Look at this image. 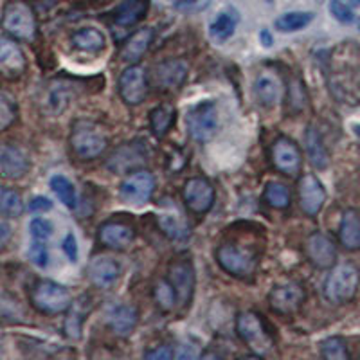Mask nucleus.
<instances>
[{
  "label": "nucleus",
  "mask_w": 360,
  "mask_h": 360,
  "mask_svg": "<svg viewBox=\"0 0 360 360\" xmlns=\"http://www.w3.org/2000/svg\"><path fill=\"white\" fill-rule=\"evenodd\" d=\"M70 148L79 160H94L105 153L108 137L101 124L90 119H78L70 131Z\"/></svg>",
  "instance_id": "nucleus-1"
},
{
  "label": "nucleus",
  "mask_w": 360,
  "mask_h": 360,
  "mask_svg": "<svg viewBox=\"0 0 360 360\" xmlns=\"http://www.w3.org/2000/svg\"><path fill=\"white\" fill-rule=\"evenodd\" d=\"M0 25L8 37L20 41H33L38 33L33 8L22 0H13V2L6 4L2 18H0Z\"/></svg>",
  "instance_id": "nucleus-2"
},
{
  "label": "nucleus",
  "mask_w": 360,
  "mask_h": 360,
  "mask_svg": "<svg viewBox=\"0 0 360 360\" xmlns=\"http://www.w3.org/2000/svg\"><path fill=\"white\" fill-rule=\"evenodd\" d=\"M360 285V270L353 263L333 266L324 281V295L330 303L344 304L355 297Z\"/></svg>",
  "instance_id": "nucleus-3"
},
{
  "label": "nucleus",
  "mask_w": 360,
  "mask_h": 360,
  "mask_svg": "<svg viewBox=\"0 0 360 360\" xmlns=\"http://www.w3.org/2000/svg\"><path fill=\"white\" fill-rule=\"evenodd\" d=\"M31 304L41 314H63L72 304V295L63 285L51 279H40L31 288Z\"/></svg>",
  "instance_id": "nucleus-4"
},
{
  "label": "nucleus",
  "mask_w": 360,
  "mask_h": 360,
  "mask_svg": "<svg viewBox=\"0 0 360 360\" xmlns=\"http://www.w3.org/2000/svg\"><path fill=\"white\" fill-rule=\"evenodd\" d=\"M236 333L252 352L259 356L269 353L274 346V339L266 330L265 323L254 311H242L236 317Z\"/></svg>",
  "instance_id": "nucleus-5"
},
{
  "label": "nucleus",
  "mask_w": 360,
  "mask_h": 360,
  "mask_svg": "<svg viewBox=\"0 0 360 360\" xmlns=\"http://www.w3.org/2000/svg\"><path fill=\"white\" fill-rule=\"evenodd\" d=\"M217 262L227 274L234 278H249L258 266V258L249 249L224 243L217 249Z\"/></svg>",
  "instance_id": "nucleus-6"
},
{
  "label": "nucleus",
  "mask_w": 360,
  "mask_h": 360,
  "mask_svg": "<svg viewBox=\"0 0 360 360\" xmlns=\"http://www.w3.org/2000/svg\"><path fill=\"white\" fill-rule=\"evenodd\" d=\"M188 123V131L193 139L198 143L213 139L214 134L218 131V108L213 101L198 103L191 110L188 112L186 117Z\"/></svg>",
  "instance_id": "nucleus-7"
},
{
  "label": "nucleus",
  "mask_w": 360,
  "mask_h": 360,
  "mask_svg": "<svg viewBox=\"0 0 360 360\" xmlns=\"http://www.w3.org/2000/svg\"><path fill=\"white\" fill-rule=\"evenodd\" d=\"M155 191V176L148 169H134L124 176V180L119 186V195L127 204L144 205L152 200V195Z\"/></svg>",
  "instance_id": "nucleus-8"
},
{
  "label": "nucleus",
  "mask_w": 360,
  "mask_h": 360,
  "mask_svg": "<svg viewBox=\"0 0 360 360\" xmlns=\"http://www.w3.org/2000/svg\"><path fill=\"white\" fill-rule=\"evenodd\" d=\"M270 159L274 168L287 176H297L303 168V153L294 139L290 137H278L270 150Z\"/></svg>",
  "instance_id": "nucleus-9"
},
{
  "label": "nucleus",
  "mask_w": 360,
  "mask_h": 360,
  "mask_svg": "<svg viewBox=\"0 0 360 360\" xmlns=\"http://www.w3.org/2000/svg\"><path fill=\"white\" fill-rule=\"evenodd\" d=\"M307 292L297 281H285L276 285L269 294L270 308L279 315H294L301 310Z\"/></svg>",
  "instance_id": "nucleus-10"
},
{
  "label": "nucleus",
  "mask_w": 360,
  "mask_h": 360,
  "mask_svg": "<svg viewBox=\"0 0 360 360\" xmlns=\"http://www.w3.org/2000/svg\"><path fill=\"white\" fill-rule=\"evenodd\" d=\"M182 198L193 214H205L214 205V188L204 176H193L184 184Z\"/></svg>",
  "instance_id": "nucleus-11"
},
{
  "label": "nucleus",
  "mask_w": 360,
  "mask_h": 360,
  "mask_svg": "<svg viewBox=\"0 0 360 360\" xmlns=\"http://www.w3.org/2000/svg\"><path fill=\"white\" fill-rule=\"evenodd\" d=\"M119 96L127 105H141L148 96V76L141 65L127 67L119 78Z\"/></svg>",
  "instance_id": "nucleus-12"
},
{
  "label": "nucleus",
  "mask_w": 360,
  "mask_h": 360,
  "mask_svg": "<svg viewBox=\"0 0 360 360\" xmlns=\"http://www.w3.org/2000/svg\"><path fill=\"white\" fill-rule=\"evenodd\" d=\"M27 69V60L17 40L0 37V76L6 79H18Z\"/></svg>",
  "instance_id": "nucleus-13"
},
{
  "label": "nucleus",
  "mask_w": 360,
  "mask_h": 360,
  "mask_svg": "<svg viewBox=\"0 0 360 360\" xmlns=\"http://www.w3.org/2000/svg\"><path fill=\"white\" fill-rule=\"evenodd\" d=\"M168 279L172 281L176 292V301L180 304H188L195 290V269L188 258L173 259L168 269Z\"/></svg>",
  "instance_id": "nucleus-14"
},
{
  "label": "nucleus",
  "mask_w": 360,
  "mask_h": 360,
  "mask_svg": "<svg viewBox=\"0 0 360 360\" xmlns=\"http://www.w3.org/2000/svg\"><path fill=\"white\" fill-rule=\"evenodd\" d=\"M304 254L317 269H332L337 259V247L328 234L314 233L304 242Z\"/></svg>",
  "instance_id": "nucleus-15"
},
{
  "label": "nucleus",
  "mask_w": 360,
  "mask_h": 360,
  "mask_svg": "<svg viewBox=\"0 0 360 360\" xmlns=\"http://www.w3.org/2000/svg\"><path fill=\"white\" fill-rule=\"evenodd\" d=\"M297 188L301 209L308 217H315L323 209L324 202H326V189H324L323 182L311 173H307V175L299 179Z\"/></svg>",
  "instance_id": "nucleus-16"
},
{
  "label": "nucleus",
  "mask_w": 360,
  "mask_h": 360,
  "mask_svg": "<svg viewBox=\"0 0 360 360\" xmlns=\"http://www.w3.org/2000/svg\"><path fill=\"white\" fill-rule=\"evenodd\" d=\"M31 160L27 153L13 144H0V176L6 180H20L27 175Z\"/></svg>",
  "instance_id": "nucleus-17"
},
{
  "label": "nucleus",
  "mask_w": 360,
  "mask_h": 360,
  "mask_svg": "<svg viewBox=\"0 0 360 360\" xmlns=\"http://www.w3.org/2000/svg\"><path fill=\"white\" fill-rule=\"evenodd\" d=\"M148 159V153L144 146L137 141L134 143H127L121 148H117L107 160V168L112 173H130L135 168H139L141 164Z\"/></svg>",
  "instance_id": "nucleus-18"
},
{
  "label": "nucleus",
  "mask_w": 360,
  "mask_h": 360,
  "mask_svg": "<svg viewBox=\"0 0 360 360\" xmlns=\"http://www.w3.org/2000/svg\"><path fill=\"white\" fill-rule=\"evenodd\" d=\"M135 231L124 221H105L98 231V240L108 249L124 250L131 245Z\"/></svg>",
  "instance_id": "nucleus-19"
},
{
  "label": "nucleus",
  "mask_w": 360,
  "mask_h": 360,
  "mask_svg": "<svg viewBox=\"0 0 360 360\" xmlns=\"http://www.w3.org/2000/svg\"><path fill=\"white\" fill-rule=\"evenodd\" d=\"M72 85L67 82H62V79H56V82H51L49 85H47L41 103H44V108L49 112V114L60 115L69 108V105L72 103Z\"/></svg>",
  "instance_id": "nucleus-20"
},
{
  "label": "nucleus",
  "mask_w": 360,
  "mask_h": 360,
  "mask_svg": "<svg viewBox=\"0 0 360 360\" xmlns=\"http://www.w3.org/2000/svg\"><path fill=\"white\" fill-rule=\"evenodd\" d=\"M153 38H155V31L152 27H143L139 31H135L134 34L124 40L123 47L119 51V56L121 60L130 65L137 63L141 58L146 54V51L150 49V45L153 44Z\"/></svg>",
  "instance_id": "nucleus-21"
},
{
  "label": "nucleus",
  "mask_w": 360,
  "mask_h": 360,
  "mask_svg": "<svg viewBox=\"0 0 360 360\" xmlns=\"http://www.w3.org/2000/svg\"><path fill=\"white\" fill-rule=\"evenodd\" d=\"M188 78V65L182 60H166L155 67V82L160 90H179Z\"/></svg>",
  "instance_id": "nucleus-22"
},
{
  "label": "nucleus",
  "mask_w": 360,
  "mask_h": 360,
  "mask_svg": "<svg viewBox=\"0 0 360 360\" xmlns=\"http://www.w3.org/2000/svg\"><path fill=\"white\" fill-rule=\"evenodd\" d=\"M137 321H139V311H137V308L130 307V304H117L108 314L107 323L115 335L128 337L134 332L135 326H137Z\"/></svg>",
  "instance_id": "nucleus-23"
},
{
  "label": "nucleus",
  "mask_w": 360,
  "mask_h": 360,
  "mask_svg": "<svg viewBox=\"0 0 360 360\" xmlns=\"http://www.w3.org/2000/svg\"><path fill=\"white\" fill-rule=\"evenodd\" d=\"M89 279L99 288L112 287L119 279L121 269L112 258H96L89 263Z\"/></svg>",
  "instance_id": "nucleus-24"
},
{
  "label": "nucleus",
  "mask_w": 360,
  "mask_h": 360,
  "mask_svg": "<svg viewBox=\"0 0 360 360\" xmlns=\"http://www.w3.org/2000/svg\"><path fill=\"white\" fill-rule=\"evenodd\" d=\"M254 92H256V98L262 105L265 107H274L276 103L281 98V82L276 74L262 72L256 78V83H254Z\"/></svg>",
  "instance_id": "nucleus-25"
},
{
  "label": "nucleus",
  "mask_w": 360,
  "mask_h": 360,
  "mask_svg": "<svg viewBox=\"0 0 360 360\" xmlns=\"http://www.w3.org/2000/svg\"><path fill=\"white\" fill-rule=\"evenodd\" d=\"M339 240L340 243H342L344 249H360V214L356 213L355 209L344 211L339 227Z\"/></svg>",
  "instance_id": "nucleus-26"
},
{
  "label": "nucleus",
  "mask_w": 360,
  "mask_h": 360,
  "mask_svg": "<svg viewBox=\"0 0 360 360\" xmlns=\"http://www.w3.org/2000/svg\"><path fill=\"white\" fill-rule=\"evenodd\" d=\"M90 308H92V301L89 299V295H82L78 301H72L70 308L67 311L65 317V333L70 339H79L82 337L83 323H85V315L89 314Z\"/></svg>",
  "instance_id": "nucleus-27"
},
{
  "label": "nucleus",
  "mask_w": 360,
  "mask_h": 360,
  "mask_svg": "<svg viewBox=\"0 0 360 360\" xmlns=\"http://www.w3.org/2000/svg\"><path fill=\"white\" fill-rule=\"evenodd\" d=\"M304 144H307V155L311 166L317 169H326L330 164V155H328L326 146H324L323 137L317 128L308 127V130L304 131Z\"/></svg>",
  "instance_id": "nucleus-28"
},
{
  "label": "nucleus",
  "mask_w": 360,
  "mask_h": 360,
  "mask_svg": "<svg viewBox=\"0 0 360 360\" xmlns=\"http://www.w3.org/2000/svg\"><path fill=\"white\" fill-rule=\"evenodd\" d=\"M148 9H150L148 0H124L123 4L115 9L114 20L117 25L131 27L146 17Z\"/></svg>",
  "instance_id": "nucleus-29"
},
{
  "label": "nucleus",
  "mask_w": 360,
  "mask_h": 360,
  "mask_svg": "<svg viewBox=\"0 0 360 360\" xmlns=\"http://www.w3.org/2000/svg\"><path fill=\"white\" fill-rule=\"evenodd\" d=\"M70 41L76 49L85 51V53H99L105 49L107 38L96 27H83L70 37Z\"/></svg>",
  "instance_id": "nucleus-30"
},
{
  "label": "nucleus",
  "mask_w": 360,
  "mask_h": 360,
  "mask_svg": "<svg viewBox=\"0 0 360 360\" xmlns=\"http://www.w3.org/2000/svg\"><path fill=\"white\" fill-rule=\"evenodd\" d=\"M238 25V17L234 11H221L218 13L217 18L209 25V34L217 41L229 40L234 34Z\"/></svg>",
  "instance_id": "nucleus-31"
},
{
  "label": "nucleus",
  "mask_w": 360,
  "mask_h": 360,
  "mask_svg": "<svg viewBox=\"0 0 360 360\" xmlns=\"http://www.w3.org/2000/svg\"><path fill=\"white\" fill-rule=\"evenodd\" d=\"M314 20V13L310 11H290L283 13L281 17L276 18L274 25L281 33H295L307 27Z\"/></svg>",
  "instance_id": "nucleus-32"
},
{
  "label": "nucleus",
  "mask_w": 360,
  "mask_h": 360,
  "mask_svg": "<svg viewBox=\"0 0 360 360\" xmlns=\"http://www.w3.org/2000/svg\"><path fill=\"white\" fill-rule=\"evenodd\" d=\"M175 121V108L172 105H159L150 112V128L155 137H164Z\"/></svg>",
  "instance_id": "nucleus-33"
},
{
  "label": "nucleus",
  "mask_w": 360,
  "mask_h": 360,
  "mask_svg": "<svg viewBox=\"0 0 360 360\" xmlns=\"http://www.w3.org/2000/svg\"><path fill=\"white\" fill-rule=\"evenodd\" d=\"M159 225L162 233L173 240V242H182L189 236V225L188 221L182 217H176V214H160L159 217Z\"/></svg>",
  "instance_id": "nucleus-34"
},
{
  "label": "nucleus",
  "mask_w": 360,
  "mask_h": 360,
  "mask_svg": "<svg viewBox=\"0 0 360 360\" xmlns=\"http://www.w3.org/2000/svg\"><path fill=\"white\" fill-rule=\"evenodd\" d=\"M24 213V202L20 193L0 186V214L6 218H18Z\"/></svg>",
  "instance_id": "nucleus-35"
},
{
  "label": "nucleus",
  "mask_w": 360,
  "mask_h": 360,
  "mask_svg": "<svg viewBox=\"0 0 360 360\" xmlns=\"http://www.w3.org/2000/svg\"><path fill=\"white\" fill-rule=\"evenodd\" d=\"M18 119V103L11 92L0 90V134L13 127Z\"/></svg>",
  "instance_id": "nucleus-36"
},
{
  "label": "nucleus",
  "mask_w": 360,
  "mask_h": 360,
  "mask_svg": "<svg viewBox=\"0 0 360 360\" xmlns=\"http://www.w3.org/2000/svg\"><path fill=\"white\" fill-rule=\"evenodd\" d=\"M263 200L272 209H287L290 205L292 197L285 184H281V182H269L265 186V191H263Z\"/></svg>",
  "instance_id": "nucleus-37"
},
{
  "label": "nucleus",
  "mask_w": 360,
  "mask_h": 360,
  "mask_svg": "<svg viewBox=\"0 0 360 360\" xmlns=\"http://www.w3.org/2000/svg\"><path fill=\"white\" fill-rule=\"evenodd\" d=\"M51 189L54 191V195L58 197V200L62 202L65 207L74 209L76 207V191H74V186L65 175H54L51 176Z\"/></svg>",
  "instance_id": "nucleus-38"
},
{
  "label": "nucleus",
  "mask_w": 360,
  "mask_h": 360,
  "mask_svg": "<svg viewBox=\"0 0 360 360\" xmlns=\"http://www.w3.org/2000/svg\"><path fill=\"white\" fill-rule=\"evenodd\" d=\"M153 299L162 311H169L176 304V292L169 279H159L153 287Z\"/></svg>",
  "instance_id": "nucleus-39"
},
{
  "label": "nucleus",
  "mask_w": 360,
  "mask_h": 360,
  "mask_svg": "<svg viewBox=\"0 0 360 360\" xmlns=\"http://www.w3.org/2000/svg\"><path fill=\"white\" fill-rule=\"evenodd\" d=\"M321 355L328 360H348L349 353L346 342L340 337H328L319 344Z\"/></svg>",
  "instance_id": "nucleus-40"
},
{
  "label": "nucleus",
  "mask_w": 360,
  "mask_h": 360,
  "mask_svg": "<svg viewBox=\"0 0 360 360\" xmlns=\"http://www.w3.org/2000/svg\"><path fill=\"white\" fill-rule=\"evenodd\" d=\"M307 105V90H304L303 82L299 78L290 79V85H288V110L297 114L301 112Z\"/></svg>",
  "instance_id": "nucleus-41"
},
{
  "label": "nucleus",
  "mask_w": 360,
  "mask_h": 360,
  "mask_svg": "<svg viewBox=\"0 0 360 360\" xmlns=\"http://www.w3.org/2000/svg\"><path fill=\"white\" fill-rule=\"evenodd\" d=\"M29 259L33 265H37L38 269H45L49 265V250H47V245H45L44 240H34L31 242V247L27 250Z\"/></svg>",
  "instance_id": "nucleus-42"
},
{
  "label": "nucleus",
  "mask_w": 360,
  "mask_h": 360,
  "mask_svg": "<svg viewBox=\"0 0 360 360\" xmlns=\"http://www.w3.org/2000/svg\"><path fill=\"white\" fill-rule=\"evenodd\" d=\"M29 231H31V236L34 240H44L47 242L51 236H53V224L49 220H45V218H33L31 224H29Z\"/></svg>",
  "instance_id": "nucleus-43"
},
{
  "label": "nucleus",
  "mask_w": 360,
  "mask_h": 360,
  "mask_svg": "<svg viewBox=\"0 0 360 360\" xmlns=\"http://www.w3.org/2000/svg\"><path fill=\"white\" fill-rule=\"evenodd\" d=\"M330 13H332L335 20H339L340 24H352L355 20V15L349 9V6H346L342 0H330Z\"/></svg>",
  "instance_id": "nucleus-44"
},
{
  "label": "nucleus",
  "mask_w": 360,
  "mask_h": 360,
  "mask_svg": "<svg viewBox=\"0 0 360 360\" xmlns=\"http://www.w3.org/2000/svg\"><path fill=\"white\" fill-rule=\"evenodd\" d=\"M17 310L18 303L15 299L8 297L6 294H0V319H8V317H11V321H15Z\"/></svg>",
  "instance_id": "nucleus-45"
},
{
  "label": "nucleus",
  "mask_w": 360,
  "mask_h": 360,
  "mask_svg": "<svg viewBox=\"0 0 360 360\" xmlns=\"http://www.w3.org/2000/svg\"><path fill=\"white\" fill-rule=\"evenodd\" d=\"M62 249L63 252L67 254V258L70 259L72 263L78 262V242H76V236L74 234H67L65 240L62 243Z\"/></svg>",
  "instance_id": "nucleus-46"
},
{
  "label": "nucleus",
  "mask_w": 360,
  "mask_h": 360,
  "mask_svg": "<svg viewBox=\"0 0 360 360\" xmlns=\"http://www.w3.org/2000/svg\"><path fill=\"white\" fill-rule=\"evenodd\" d=\"M144 356L150 360H169L175 356V352H173L169 346H157V348L153 349H148V352L144 353Z\"/></svg>",
  "instance_id": "nucleus-47"
},
{
  "label": "nucleus",
  "mask_w": 360,
  "mask_h": 360,
  "mask_svg": "<svg viewBox=\"0 0 360 360\" xmlns=\"http://www.w3.org/2000/svg\"><path fill=\"white\" fill-rule=\"evenodd\" d=\"M29 209H31L33 213H47V211L53 209V202L47 197H34L33 200L29 202Z\"/></svg>",
  "instance_id": "nucleus-48"
},
{
  "label": "nucleus",
  "mask_w": 360,
  "mask_h": 360,
  "mask_svg": "<svg viewBox=\"0 0 360 360\" xmlns=\"http://www.w3.org/2000/svg\"><path fill=\"white\" fill-rule=\"evenodd\" d=\"M176 359H182V360H189V359H198L200 353L195 349V346H189V344H182L179 349L175 352Z\"/></svg>",
  "instance_id": "nucleus-49"
},
{
  "label": "nucleus",
  "mask_w": 360,
  "mask_h": 360,
  "mask_svg": "<svg viewBox=\"0 0 360 360\" xmlns=\"http://www.w3.org/2000/svg\"><path fill=\"white\" fill-rule=\"evenodd\" d=\"M11 236H13L11 225H9L8 221H0V250L8 245V242L11 240Z\"/></svg>",
  "instance_id": "nucleus-50"
},
{
  "label": "nucleus",
  "mask_w": 360,
  "mask_h": 360,
  "mask_svg": "<svg viewBox=\"0 0 360 360\" xmlns=\"http://www.w3.org/2000/svg\"><path fill=\"white\" fill-rule=\"evenodd\" d=\"M204 4H207V0H175L179 9H200Z\"/></svg>",
  "instance_id": "nucleus-51"
},
{
  "label": "nucleus",
  "mask_w": 360,
  "mask_h": 360,
  "mask_svg": "<svg viewBox=\"0 0 360 360\" xmlns=\"http://www.w3.org/2000/svg\"><path fill=\"white\" fill-rule=\"evenodd\" d=\"M259 40H262V44L265 45V47H272V44H274V38H272L269 29H263L262 33H259Z\"/></svg>",
  "instance_id": "nucleus-52"
},
{
  "label": "nucleus",
  "mask_w": 360,
  "mask_h": 360,
  "mask_svg": "<svg viewBox=\"0 0 360 360\" xmlns=\"http://www.w3.org/2000/svg\"><path fill=\"white\" fill-rule=\"evenodd\" d=\"M355 134L360 137V124H356V127H355Z\"/></svg>",
  "instance_id": "nucleus-53"
},
{
  "label": "nucleus",
  "mask_w": 360,
  "mask_h": 360,
  "mask_svg": "<svg viewBox=\"0 0 360 360\" xmlns=\"http://www.w3.org/2000/svg\"><path fill=\"white\" fill-rule=\"evenodd\" d=\"M0 348H2V337H0Z\"/></svg>",
  "instance_id": "nucleus-54"
},
{
  "label": "nucleus",
  "mask_w": 360,
  "mask_h": 360,
  "mask_svg": "<svg viewBox=\"0 0 360 360\" xmlns=\"http://www.w3.org/2000/svg\"><path fill=\"white\" fill-rule=\"evenodd\" d=\"M355 2H359V4H360V0H355Z\"/></svg>",
  "instance_id": "nucleus-55"
},
{
  "label": "nucleus",
  "mask_w": 360,
  "mask_h": 360,
  "mask_svg": "<svg viewBox=\"0 0 360 360\" xmlns=\"http://www.w3.org/2000/svg\"><path fill=\"white\" fill-rule=\"evenodd\" d=\"M266 2H272V0H266Z\"/></svg>",
  "instance_id": "nucleus-56"
}]
</instances>
